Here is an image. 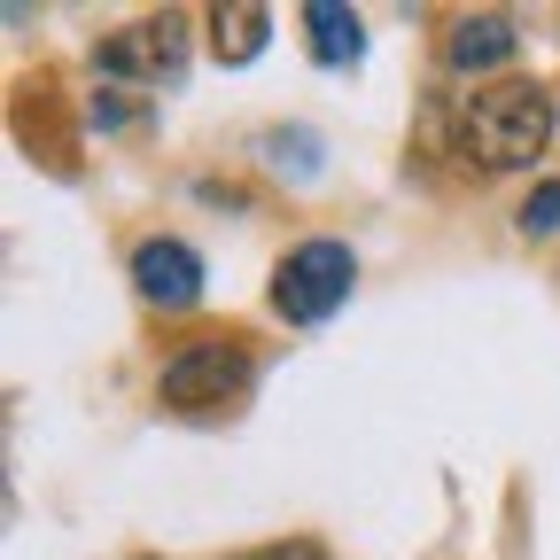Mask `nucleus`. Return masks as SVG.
<instances>
[{
	"label": "nucleus",
	"mask_w": 560,
	"mask_h": 560,
	"mask_svg": "<svg viewBox=\"0 0 560 560\" xmlns=\"http://www.w3.org/2000/svg\"><path fill=\"white\" fill-rule=\"evenodd\" d=\"M257 149H265V164H272L280 179H319V172H327V140H319L312 125H272Z\"/></svg>",
	"instance_id": "obj_9"
},
{
	"label": "nucleus",
	"mask_w": 560,
	"mask_h": 560,
	"mask_svg": "<svg viewBox=\"0 0 560 560\" xmlns=\"http://www.w3.org/2000/svg\"><path fill=\"white\" fill-rule=\"evenodd\" d=\"M272 47V9L265 0H219L210 9V55L219 62H257Z\"/></svg>",
	"instance_id": "obj_8"
},
{
	"label": "nucleus",
	"mask_w": 560,
	"mask_h": 560,
	"mask_svg": "<svg viewBox=\"0 0 560 560\" xmlns=\"http://www.w3.org/2000/svg\"><path fill=\"white\" fill-rule=\"evenodd\" d=\"M514 47H522V32H514L506 9H475L444 32V70L452 79H490V70L514 62Z\"/></svg>",
	"instance_id": "obj_6"
},
{
	"label": "nucleus",
	"mask_w": 560,
	"mask_h": 560,
	"mask_svg": "<svg viewBox=\"0 0 560 560\" xmlns=\"http://www.w3.org/2000/svg\"><path fill=\"white\" fill-rule=\"evenodd\" d=\"M552 140V94L537 79H490L459 102V156L475 172H522Z\"/></svg>",
	"instance_id": "obj_1"
},
{
	"label": "nucleus",
	"mask_w": 560,
	"mask_h": 560,
	"mask_svg": "<svg viewBox=\"0 0 560 560\" xmlns=\"http://www.w3.org/2000/svg\"><path fill=\"white\" fill-rule=\"evenodd\" d=\"M304 39H312L319 70H359L366 62V24H359V9H342V0H304Z\"/></svg>",
	"instance_id": "obj_7"
},
{
	"label": "nucleus",
	"mask_w": 560,
	"mask_h": 560,
	"mask_svg": "<svg viewBox=\"0 0 560 560\" xmlns=\"http://www.w3.org/2000/svg\"><path fill=\"white\" fill-rule=\"evenodd\" d=\"M187 79V16H140L132 32L102 39L94 47V102H117V94H172Z\"/></svg>",
	"instance_id": "obj_2"
},
{
	"label": "nucleus",
	"mask_w": 560,
	"mask_h": 560,
	"mask_svg": "<svg viewBox=\"0 0 560 560\" xmlns=\"http://www.w3.org/2000/svg\"><path fill=\"white\" fill-rule=\"evenodd\" d=\"M350 289H359V257H350V242H327V234L296 242L272 265V312L289 327H327L350 304Z\"/></svg>",
	"instance_id": "obj_3"
},
{
	"label": "nucleus",
	"mask_w": 560,
	"mask_h": 560,
	"mask_svg": "<svg viewBox=\"0 0 560 560\" xmlns=\"http://www.w3.org/2000/svg\"><path fill=\"white\" fill-rule=\"evenodd\" d=\"M249 382H257V359H249L242 342H187V350H172V359H164L156 397H164L172 412H219V405L249 397Z\"/></svg>",
	"instance_id": "obj_4"
},
{
	"label": "nucleus",
	"mask_w": 560,
	"mask_h": 560,
	"mask_svg": "<svg viewBox=\"0 0 560 560\" xmlns=\"http://www.w3.org/2000/svg\"><path fill=\"white\" fill-rule=\"evenodd\" d=\"M132 289H140V304H156V312H195L202 304V257L179 234H149L132 249Z\"/></svg>",
	"instance_id": "obj_5"
},
{
	"label": "nucleus",
	"mask_w": 560,
	"mask_h": 560,
	"mask_svg": "<svg viewBox=\"0 0 560 560\" xmlns=\"http://www.w3.org/2000/svg\"><path fill=\"white\" fill-rule=\"evenodd\" d=\"M514 226H522L529 242H545V234H560V179H537V187H529V202L514 210Z\"/></svg>",
	"instance_id": "obj_10"
}]
</instances>
